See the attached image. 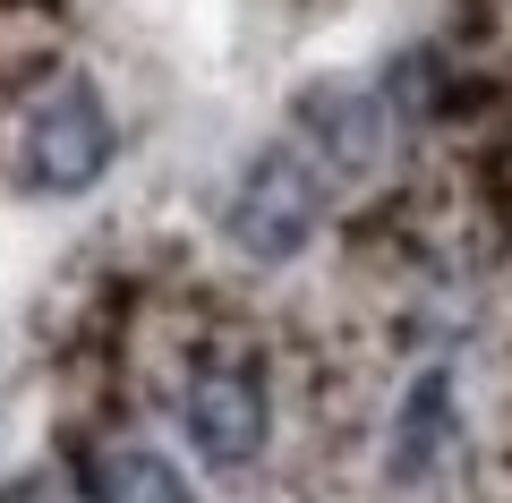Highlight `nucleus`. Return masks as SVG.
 I'll list each match as a JSON object with an SVG mask.
<instances>
[{
    "instance_id": "2",
    "label": "nucleus",
    "mask_w": 512,
    "mask_h": 503,
    "mask_svg": "<svg viewBox=\"0 0 512 503\" xmlns=\"http://www.w3.org/2000/svg\"><path fill=\"white\" fill-rule=\"evenodd\" d=\"M325 180L333 171L308 154V145H265V154L239 171L231 205H222L231 248L248 256V265H291V256L316 239V222H325Z\"/></svg>"
},
{
    "instance_id": "3",
    "label": "nucleus",
    "mask_w": 512,
    "mask_h": 503,
    "mask_svg": "<svg viewBox=\"0 0 512 503\" xmlns=\"http://www.w3.org/2000/svg\"><path fill=\"white\" fill-rule=\"evenodd\" d=\"M291 128L333 180H359L384 162V137H393V111H384L376 86H350V77H316L308 94L291 103Z\"/></svg>"
},
{
    "instance_id": "1",
    "label": "nucleus",
    "mask_w": 512,
    "mask_h": 503,
    "mask_svg": "<svg viewBox=\"0 0 512 503\" xmlns=\"http://www.w3.org/2000/svg\"><path fill=\"white\" fill-rule=\"evenodd\" d=\"M120 154L111 103L94 94V77H52L35 103L18 111V180L35 197H86Z\"/></svg>"
},
{
    "instance_id": "6",
    "label": "nucleus",
    "mask_w": 512,
    "mask_h": 503,
    "mask_svg": "<svg viewBox=\"0 0 512 503\" xmlns=\"http://www.w3.org/2000/svg\"><path fill=\"white\" fill-rule=\"evenodd\" d=\"M86 486H94V503H197L188 469L154 444H103L86 461Z\"/></svg>"
},
{
    "instance_id": "4",
    "label": "nucleus",
    "mask_w": 512,
    "mask_h": 503,
    "mask_svg": "<svg viewBox=\"0 0 512 503\" xmlns=\"http://www.w3.org/2000/svg\"><path fill=\"white\" fill-rule=\"evenodd\" d=\"M180 427L205 469H248L265 452V384L248 367H205L180 401Z\"/></svg>"
},
{
    "instance_id": "5",
    "label": "nucleus",
    "mask_w": 512,
    "mask_h": 503,
    "mask_svg": "<svg viewBox=\"0 0 512 503\" xmlns=\"http://www.w3.org/2000/svg\"><path fill=\"white\" fill-rule=\"evenodd\" d=\"M444 444H453V367H427V376L402 393L393 452H384V478H393V486H419L427 469L444 461Z\"/></svg>"
}]
</instances>
